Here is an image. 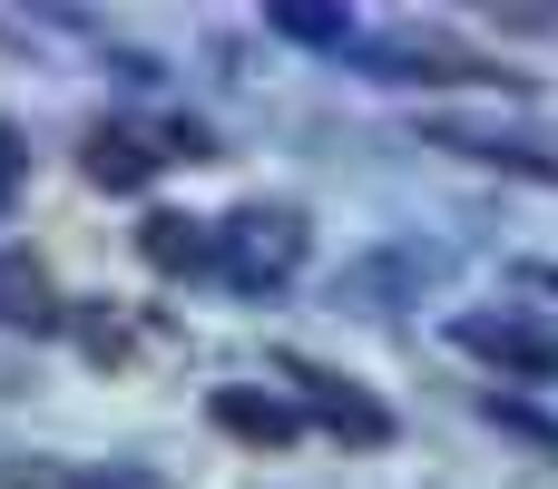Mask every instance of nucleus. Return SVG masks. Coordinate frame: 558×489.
I'll return each instance as SVG.
<instances>
[{
    "mask_svg": "<svg viewBox=\"0 0 558 489\" xmlns=\"http://www.w3.org/2000/svg\"><path fill=\"white\" fill-rule=\"evenodd\" d=\"M461 353H481L510 382H558V333L520 323V314H461Z\"/></svg>",
    "mask_w": 558,
    "mask_h": 489,
    "instance_id": "4",
    "label": "nucleus"
},
{
    "mask_svg": "<svg viewBox=\"0 0 558 489\" xmlns=\"http://www.w3.org/2000/svg\"><path fill=\"white\" fill-rule=\"evenodd\" d=\"M304 216L294 206H245V216H226L216 225V265H226V284H245V294H275V284H294L304 274Z\"/></svg>",
    "mask_w": 558,
    "mask_h": 489,
    "instance_id": "1",
    "label": "nucleus"
},
{
    "mask_svg": "<svg viewBox=\"0 0 558 489\" xmlns=\"http://www.w3.org/2000/svg\"><path fill=\"white\" fill-rule=\"evenodd\" d=\"M78 489H167L157 470H78Z\"/></svg>",
    "mask_w": 558,
    "mask_h": 489,
    "instance_id": "13",
    "label": "nucleus"
},
{
    "mask_svg": "<svg viewBox=\"0 0 558 489\" xmlns=\"http://www.w3.org/2000/svg\"><path fill=\"white\" fill-rule=\"evenodd\" d=\"M441 274H451V255H441V245H422V235H392V245L353 255L333 294H343L353 314H402V304H422V294H432Z\"/></svg>",
    "mask_w": 558,
    "mask_h": 489,
    "instance_id": "2",
    "label": "nucleus"
},
{
    "mask_svg": "<svg viewBox=\"0 0 558 489\" xmlns=\"http://www.w3.org/2000/svg\"><path fill=\"white\" fill-rule=\"evenodd\" d=\"M10 147H20V137H10V127H0V196H10V167H20V157H10Z\"/></svg>",
    "mask_w": 558,
    "mask_h": 489,
    "instance_id": "14",
    "label": "nucleus"
},
{
    "mask_svg": "<svg viewBox=\"0 0 558 489\" xmlns=\"http://www.w3.org/2000/svg\"><path fill=\"white\" fill-rule=\"evenodd\" d=\"M137 255H147L157 274H196V265H216V225H196V216H147V225H137Z\"/></svg>",
    "mask_w": 558,
    "mask_h": 489,
    "instance_id": "7",
    "label": "nucleus"
},
{
    "mask_svg": "<svg viewBox=\"0 0 558 489\" xmlns=\"http://www.w3.org/2000/svg\"><path fill=\"white\" fill-rule=\"evenodd\" d=\"M353 69L383 78V88H510V98H520L510 69L461 59V49H432V39H353Z\"/></svg>",
    "mask_w": 558,
    "mask_h": 489,
    "instance_id": "3",
    "label": "nucleus"
},
{
    "mask_svg": "<svg viewBox=\"0 0 558 489\" xmlns=\"http://www.w3.org/2000/svg\"><path fill=\"white\" fill-rule=\"evenodd\" d=\"M0 323H49V284H39V265L10 255V245H0Z\"/></svg>",
    "mask_w": 558,
    "mask_h": 489,
    "instance_id": "10",
    "label": "nucleus"
},
{
    "mask_svg": "<svg viewBox=\"0 0 558 489\" xmlns=\"http://www.w3.org/2000/svg\"><path fill=\"white\" fill-rule=\"evenodd\" d=\"M157 157H167V147H147L137 127H98L78 167H88V186H108V196H137V186L157 176Z\"/></svg>",
    "mask_w": 558,
    "mask_h": 489,
    "instance_id": "6",
    "label": "nucleus"
},
{
    "mask_svg": "<svg viewBox=\"0 0 558 489\" xmlns=\"http://www.w3.org/2000/svg\"><path fill=\"white\" fill-rule=\"evenodd\" d=\"M0 489H78L69 461H0Z\"/></svg>",
    "mask_w": 558,
    "mask_h": 489,
    "instance_id": "12",
    "label": "nucleus"
},
{
    "mask_svg": "<svg viewBox=\"0 0 558 489\" xmlns=\"http://www.w3.org/2000/svg\"><path fill=\"white\" fill-rule=\"evenodd\" d=\"M265 29L294 39V49H324V59H353V39H363L353 10H265Z\"/></svg>",
    "mask_w": 558,
    "mask_h": 489,
    "instance_id": "9",
    "label": "nucleus"
},
{
    "mask_svg": "<svg viewBox=\"0 0 558 489\" xmlns=\"http://www.w3.org/2000/svg\"><path fill=\"white\" fill-rule=\"evenodd\" d=\"M481 412H490L500 431H520V441H539V451H558V421H549V412H530V402H500V392H490Z\"/></svg>",
    "mask_w": 558,
    "mask_h": 489,
    "instance_id": "11",
    "label": "nucleus"
},
{
    "mask_svg": "<svg viewBox=\"0 0 558 489\" xmlns=\"http://www.w3.org/2000/svg\"><path fill=\"white\" fill-rule=\"evenodd\" d=\"M206 412H216V431H235V441H265V451H284V441L304 431V412H294V402H265V392H216Z\"/></svg>",
    "mask_w": 558,
    "mask_h": 489,
    "instance_id": "8",
    "label": "nucleus"
},
{
    "mask_svg": "<svg viewBox=\"0 0 558 489\" xmlns=\"http://www.w3.org/2000/svg\"><path fill=\"white\" fill-rule=\"evenodd\" d=\"M284 372H294V392H304V412H314L324 431H343V441H363V451L392 441V412H383L373 392H353L343 372H314V363H284Z\"/></svg>",
    "mask_w": 558,
    "mask_h": 489,
    "instance_id": "5",
    "label": "nucleus"
}]
</instances>
